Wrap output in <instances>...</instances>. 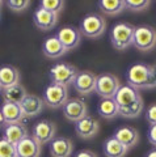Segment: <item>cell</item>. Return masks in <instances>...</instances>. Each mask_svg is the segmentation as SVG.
<instances>
[{"label":"cell","instance_id":"6da1fadb","mask_svg":"<svg viewBox=\"0 0 156 157\" xmlns=\"http://www.w3.org/2000/svg\"><path fill=\"white\" fill-rule=\"evenodd\" d=\"M114 101L118 105L119 115L125 118H136L143 111V100L139 90L127 84L119 86L114 96Z\"/></svg>","mask_w":156,"mask_h":157},{"label":"cell","instance_id":"7a4b0ae2","mask_svg":"<svg viewBox=\"0 0 156 157\" xmlns=\"http://www.w3.org/2000/svg\"><path fill=\"white\" fill-rule=\"evenodd\" d=\"M126 80L127 85L139 89H151L156 88V78L151 70V66L144 64V63H135L126 73Z\"/></svg>","mask_w":156,"mask_h":157},{"label":"cell","instance_id":"3957f363","mask_svg":"<svg viewBox=\"0 0 156 157\" xmlns=\"http://www.w3.org/2000/svg\"><path fill=\"white\" fill-rule=\"evenodd\" d=\"M135 26L129 22H118L111 28L110 42L117 50H126L130 45H133Z\"/></svg>","mask_w":156,"mask_h":157},{"label":"cell","instance_id":"277c9868","mask_svg":"<svg viewBox=\"0 0 156 157\" xmlns=\"http://www.w3.org/2000/svg\"><path fill=\"white\" fill-rule=\"evenodd\" d=\"M79 30L81 36H85L88 38H99L106 30V21L101 14L89 13L80 21Z\"/></svg>","mask_w":156,"mask_h":157},{"label":"cell","instance_id":"5b68a950","mask_svg":"<svg viewBox=\"0 0 156 157\" xmlns=\"http://www.w3.org/2000/svg\"><path fill=\"white\" fill-rule=\"evenodd\" d=\"M133 45L140 51H151L156 47V29L150 25L135 28Z\"/></svg>","mask_w":156,"mask_h":157},{"label":"cell","instance_id":"8992f818","mask_svg":"<svg viewBox=\"0 0 156 157\" xmlns=\"http://www.w3.org/2000/svg\"><path fill=\"white\" fill-rule=\"evenodd\" d=\"M119 80L113 73H100L96 78L95 92L101 98H114L117 90L119 89Z\"/></svg>","mask_w":156,"mask_h":157},{"label":"cell","instance_id":"52a82bcc","mask_svg":"<svg viewBox=\"0 0 156 157\" xmlns=\"http://www.w3.org/2000/svg\"><path fill=\"white\" fill-rule=\"evenodd\" d=\"M76 75H77L76 67L70 64V63H58V64L53 66L50 70L51 82L63 86L71 85L74 82Z\"/></svg>","mask_w":156,"mask_h":157},{"label":"cell","instance_id":"ba28073f","mask_svg":"<svg viewBox=\"0 0 156 157\" xmlns=\"http://www.w3.org/2000/svg\"><path fill=\"white\" fill-rule=\"evenodd\" d=\"M45 105L53 107V109H58V107H63V105L68 101V89L67 86H63L59 84H49L46 86L45 92H43L42 97Z\"/></svg>","mask_w":156,"mask_h":157},{"label":"cell","instance_id":"9c48e42d","mask_svg":"<svg viewBox=\"0 0 156 157\" xmlns=\"http://www.w3.org/2000/svg\"><path fill=\"white\" fill-rule=\"evenodd\" d=\"M55 131L57 127L49 119H42L40 122H37L33 126L32 130V136L34 140H37L41 145L42 144H47L55 137Z\"/></svg>","mask_w":156,"mask_h":157},{"label":"cell","instance_id":"30bf717a","mask_svg":"<svg viewBox=\"0 0 156 157\" xmlns=\"http://www.w3.org/2000/svg\"><path fill=\"white\" fill-rule=\"evenodd\" d=\"M96 78L97 76L95 73H92L91 71H77V75L75 77L74 85L75 90L80 94H91L92 92H95V88H96Z\"/></svg>","mask_w":156,"mask_h":157},{"label":"cell","instance_id":"8fae6325","mask_svg":"<svg viewBox=\"0 0 156 157\" xmlns=\"http://www.w3.org/2000/svg\"><path fill=\"white\" fill-rule=\"evenodd\" d=\"M87 104L81 98H70L63 105V115L68 121L77 122L87 115Z\"/></svg>","mask_w":156,"mask_h":157},{"label":"cell","instance_id":"7c38bea8","mask_svg":"<svg viewBox=\"0 0 156 157\" xmlns=\"http://www.w3.org/2000/svg\"><path fill=\"white\" fill-rule=\"evenodd\" d=\"M57 37L67 51L77 47L81 41V33L79 29L75 26H63L60 30L58 32Z\"/></svg>","mask_w":156,"mask_h":157},{"label":"cell","instance_id":"4fadbf2b","mask_svg":"<svg viewBox=\"0 0 156 157\" xmlns=\"http://www.w3.org/2000/svg\"><path fill=\"white\" fill-rule=\"evenodd\" d=\"M49 149L53 157H70L74 152V143L64 136H57L49 143Z\"/></svg>","mask_w":156,"mask_h":157},{"label":"cell","instance_id":"5bb4252c","mask_svg":"<svg viewBox=\"0 0 156 157\" xmlns=\"http://www.w3.org/2000/svg\"><path fill=\"white\" fill-rule=\"evenodd\" d=\"M33 21H34V25L38 29H41L43 32H49L57 25L58 14L51 13V12L46 11V9L38 7L36 11H34Z\"/></svg>","mask_w":156,"mask_h":157},{"label":"cell","instance_id":"9a60e30c","mask_svg":"<svg viewBox=\"0 0 156 157\" xmlns=\"http://www.w3.org/2000/svg\"><path fill=\"white\" fill-rule=\"evenodd\" d=\"M99 128V122L89 115H85L80 121L75 122V131L81 139H91L96 136Z\"/></svg>","mask_w":156,"mask_h":157},{"label":"cell","instance_id":"2e32d148","mask_svg":"<svg viewBox=\"0 0 156 157\" xmlns=\"http://www.w3.org/2000/svg\"><path fill=\"white\" fill-rule=\"evenodd\" d=\"M42 147L37 140L33 139V136H26L16 144V153L17 157H40Z\"/></svg>","mask_w":156,"mask_h":157},{"label":"cell","instance_id":"e0dca14e","mask_svg":"<svg viewBox=\"0 0 156 157\" xmlns=\"http://www.w3.org/2000/svg\"><path fill=\"white\" fill-rule=\"evenodd\" d=\"M43 105H45L43 100L36 94H26L25 98L20 102L24 117H36L41 114V111L43 110Z\"/></svg>","mask_w":156,"mask_h":157},{"label":"cell","instance_id":"ac0fdd59","mask_svg":"<svg viewBox=\"0 0 156 157\" xmlns=\"http://www.w3.org/2000/svg\"><path fill=\"white\" fill-rule=\"evenodd\" d=\"M113 137L122 143L126 148H133L139 141V132L131 126H121L115 130Z\"/></svg>","mask_w":156,"mask_h":157},{"label":"cell","instance_id":"d6986e66","mask_svg":"<svg viewBox=\"0 0 156 157\" xmlns=\"http://www.w3.org/2000/svg\"><path fill=\"white\" fill-rule=\"evenodd\" d=\"M42 52L45 54V56L50 58V59H58V58L64 55L67 50L60 43L58 37L53 36V37L46 38L45 42L42 43Z\"/></svg>","mask_w":156,"mask_h":157},{"label":"cell","instance_id":"ffe728a7","mask_svg":"<svg viewBox=\"0 0 156 157\" xmlns=\"http://www.w3.org/2000/svg\"><path fill=\"white\" fill-rule=\"evenodd\" d=\"M3 113L6 124H13V123H20L24 118L22 110L20 107V104H13V102H4L0 107Z\"/></svg>","mask_w":156,"mask_h":157},{"label":"cell","instance_id":"44dd1931","mask_svg":"<svg viewBox=\"0 0 156 157\" xmlns=\"http://www.w3.org/2000/svg\"><path fill=\"white\" fill-rule=\"evenodd\" d=\"M20 84V72L13 66H2L0 67V88L13 86Z\"/></svg>","mask_w":156,"mask_h":157},{"label":"cell","instance_id":"7402d4cb","mask_svg":"<svg viewBox=\"0 0 156 157\" xmlns=\"http://www.w3.org/2000/svg\"><path fill=\"white\" fill-rule=\"evenodd\" d=\"M3 137L7 139L9 143H12L16 145L17 143L28 136V130L26 127L21 124V123H13V124H7L4 127V132H3Z\"/></svg>","mask_w":156,"mask_h":157},{"label":"cell","instance_id":"603a6c76","mask_svg":"<svg viewBox=\"0 0 156 157\" xmlns=\"http://www.w3.org/2000/svg\"><path fill=\"white\" fill-rule=\"evenodd\" d=\"M127 152H129V148H126L122 143H119L113 136L109 137L108 140H105L104 143L105 157H125Z\"/></svg>","mask_w":156,"mask_h":157},{"label":"cell","instance_id":"cb8c5ba5","mask_svg":"<svg viewBox=\"0 0 156 157\" xmlns=\"http://www.w3.org/2000/svg\"><path fill=\"white\" fill-rule=\"evenodd\" d=\"M28 94L25 88L21 84L13 85V86H8L2 89V96L4 102H13V104H20V102L25 98V96Z\"/></svg>","mask_w":156,"mask_h":157},{"label":"cell","instance_id":"d4e9b609","mask_svg":"<svg viewBox=\"0 0 156 157\" xmlns=\"http://www.w3.org/2000/svg\"><path fill=\"white\" fill-rule=\"evenodd\" d=\"M97 111L105 119H113L117 115H119L118 105L114 101V98H102L97 105Z\"/></svg>","mask_w":156,"mask_h":157},{"label":"cell","instance_id":"484cf974","mask_svg":"<svg viewBox=\"0 0 156 157\" xmlns=\"http://www.w3.org/2000/svg\"><path fill=\"white\" fill-rule=\"evenodd\" d=\"M97 6H99V9L102 13L108 14V16L118 14L126 8L125 0H101Z\"/></svg>","mask_w":156,"mask_h":157},{"label":"cell","instance_id":"4316f807","mask_svg":"<svg viewBox=\"0 0 156 157\" xmlns=\"http://www.w3.org/2000/svg\"><path fill=\"white\" fill-rule=\"evenodd\" d=\"M40 7L51 13L58 14L64 8V2H62V0H42L40 2Z\"/></svg>","mask_w":156,"mask_h":157},{"label":"cell","instance_id":"83f0119b","mask_svg":"<svg viewBox=\"0 0 156 157\" xmlns=\"http://www.w3.org/2000/svg\"><path fill=\"white\" fill-rule=\"evenodd\" d=\"M0 157H17L16 145L4 137H0Z\"/></svg>","mask_w":156,"mask_h":157},{"label":"cell","instance_id":"f1b7e54d","mask_svg":"<svg viewBox=\"0 0 156 157\" xmlns=\"http://www.w3.org/2000/svg\"><path fill=\"white\" fill-rule=\"evenodd\" d=\"M150 0H125V7L133 12H140L148 8Z\"/></svg>","mask_w":156,"mask_h":157},{"label":"cell","instance_id":"f546056e","mask_svg":"<svg viewBox=\"0 0 156 157\" xmlns=\"http://www.w3.org/2000/svg\"><path fill=\"white\" fill-rule=\"evenodd\" d=\"M7 6L14 12H22L30 7V2L29 0H8Z\"/></svg>","mask_w":156,"mask_h":157},{"label":"cell","instance_id":"4dcf8cb0","mask_svg":"<svg viewBox=\"0 0 156 157\" xmlns=\"http://www.w3.org/2000/svg\"><path fill=\"white\" fill-rule=\"evenodd\" d=\"M146 119H147V122L151 126L156 124V104H152L147 107V110H146Z\"/></svg>","mask_w":156,"mask_h":157},{"label":"cell","instance_id":"1f68e13d","mask_svg":"<svg viewBox=\"0 0 156 157\" xmlns=\"http://www.w3.org/2000/svg\"><path fill=\"white\" fill-rule=\"evenodd\" d=\"M147 137H148L150 143L152 144V145L155 147V148H156V124L150 126L148 132H147Z\"/></svg>","mask_w":156,"mask_h":157},{"label":"cell","instance_id":"d6a6232c","mask_svg":"<svg viewBox=\"0 0 156 157\" xmlns=\"http://www.w3.org/2000/svg\"><path fill=\"white\" fill-rule=\"evenodd\" d=\"M74 157H97V155L91 149H81Z\"/></svg>","mask_w":156,"mask_h":157},{"label":"cell","instance_id":"836d02e7","mask_svg":"<svg viewBox=\"0 0 156 157\" xmlns=\"http://www.w3.org/2000/svg\"><path fill=\"white\" fill-rule=\"evenodd\" d=\"M6 121H4V117H3V113L0 110V127H6Z\"/></svg>","mask_w":156,"mask_h":157},{"label":"cell","instance_id":"e575fe53","mask_svg":"<svg viewBox=\"0 0 156 157\" xmlns=\"http://www.w3.org/2000/svg\"><path fill=\"white\" fill-rule=\"evenodd\" d=\"M146 157H156V148L154 149H151L147 155H146Z\"/></svg>","mask_w":156,"mask_h":157},{"label":"cell","instance_id":"d590c367","mask_svg":"<svg viewBox=\"0 0 156 157\" xmlns=\"http://www.w3.org/2000/svg\"><path fill=\"white\" fill-rule=\"evenodd\" d=\"M151 70H152V73H154V76H155V78H156V63L151 66Z\"/></svg>","mask_w":156,"mask_h":157},{"label":"cell","instance_id":"8d00e7d4","mask_svg":"<svg viewBox=\"0 0 156 157\" xmlns=\"http://www.w3.org/2000/svg\"><path fill=\"white\" fill-rule=\"evenodd\" d=\"M2 6H3V2H2V0H0V8H2Z\"/></svg>","mask_w":156,"mask_h":157},{"label":"cell","instance_id":"74e56055","mask_svg":"<svg viewBox=\"0 0 156 157\" xmlns=\"http://www.w3.org/2000/svg\"><path fill=\"white\" fill-rule=\"evenodd\" d=\"M0 89H2V88H0Z\"/></svg>","mask_w":156,"mask_h":157}]
</instances>
